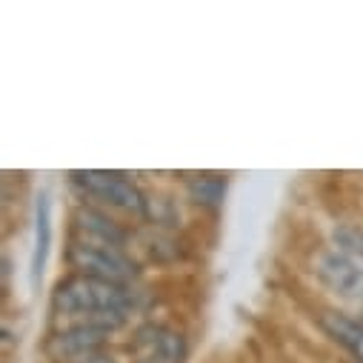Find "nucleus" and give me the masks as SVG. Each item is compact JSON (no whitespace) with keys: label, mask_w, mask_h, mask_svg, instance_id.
<instances>
[{"label":"nucleus","mask_w":363,"mask_h":363,"mask_svg":"<svg viewBox=\"0 0 363 363\" xmlns=\"http://www.w3.org/2000/svg\"><path fill=\"white\" fill-rule=\"evenodd\" d=\"M315 275L320 278V284L332 295H337V298H343L349 303L363 306V269L349 255H343L340 249H329V252L318 255Z\"/></svg>","instance_id":"obj_3"},{"label":"nucleus","mask_w":363,"mask_h":363,"mask_svg":"<svg viewBox=\"0 0 363 363\" xmlns=\"http://www.w3.org/2000/svg\"><path fill=\"white\" fill-rule=\"evenodd\" d=\"M332 240H335V246H337L343 255H354V257H360V260H363V229L349 226V223L335 226Z\"/></svg>","instance_id":"obj_10"},{"label":"nucleus","mask_w":363,"mask_h":363,"mask_svg":"<svg viewBox=\"0 0 363 363\" xmlns=\"http://www.w3.org/2000/svg\"><path fill=\"white\" fill-rule=\"evenodd\" d=\"M129 295L121 284L72 275L60 281L52 292V312L63 318H77L86 326H104L115 329L126 320Z\"/></svg>","instance_id":"obj_1"},{"label":"nucleus","mask_w":363,"mask_h":363,"mask_svg":"<svg viewBox=\"0 0 363 363\" xmlns=\"http://www.w3.org/2000/svg\"><path fill=\"white\" fill-rule=\"evenodd\" d=\"M320 326L332 340H337L343 349H349L360 363H363V320H354L340 312H323Z\"/></svg>","instance_id":"obj_7"},{"label":"nucleus","mask_w":363,"mask_h":363,"mask_svg":"<svg viewBox=\"0 0 363 363\" xmlns=\"http://www.w3.org/2000/svg\"><path fill=\"white\" fill-rule=\"evenodd\" d=\"M74 220H77V229H83L86 238H92L95 243L121 246V243L126 240V232H123L115 220H109L106 215H101V212H95V209H77Z\"/></svg>","instance_id":"obj_8"},{"label":"nucleus","mask_w":363,"mask_h":363,"mask_svg":"<svg viewBox=\"0 0 363 363\" xmlns=\"http://www.w3.org/2000/svg\"><path fill=\"white\" fill-rule=\"evenodd\" d=\"M49 249H52V203H49V195L40 192L35 203V252H32V284L35 286L43 278Z\"/></svg>","instance_id":"obj_6"},{"label":"nucleus","mask_w":363,"mask_h":363,"mask_svg":"<svg viewBox=\"0 0 363 363\" xmlns=\"http://www.w3.org/2000/svg\"><path fill=\"white\" fill-rule=\"evenodd\" d=\"M74 363H118L112 354H101V352H95V354H86V357H80V360H74Z\"/></svg>","instance_id":"obj_11"},{"label":"nucleus","mask_w":363,"mask_h":363,"mask_svg":"<svg viewBox=\"0 0 363 363\" xmlns=\"http://www.w3.org/2000/svg\"><path fill=\"white\" fill-rule=\"evenodd\" d=\"M189 186V195L203 203V206H218L223 201V192H226V180L218 177V174H198V177H189L186 180Z\"/></svg>","instance_id":"obj_9"},{"label":"nucleus","mask_w":363,"mask_h":363,"mask_svg":"<svg viewBox=\"0 0 363 363\" xmlns=\"http://www.w3.org/2000/svg\"><path fill=\"white\" fill-rule=\"evenodd\" d=\"M74 184H80L89 195L101 198L104 203L109 206H118V209H126V212H143V195L138 192V186L132 180H126L123 174L118 172H72Z\"/></svg>","instance_id":"obj_4"},{"label":"nucleus","mask_w":363,"mask_h":363,"mask_svg":"<svg viewBox=\"0 0 363 363\" xmlns=\"http://www.w3.org/2000/svg\"><path fill=\"white\" fill-rule=\"evenodd\" d=\"M66 260L72 269H77V275L121 284V286L138 275V263L129 255H123L118 246H109V243L77 240L69 246Z\"/></svg>","instance_id":"obj_2"},{"label":"nucleus","mask_w":363,"mask_h":363,"mask_svg":"<svg viewBox=\"0 0 363 363\" xmlns=\"http://www.w3.org/2000/svg\"><path fill=\"white\" fill-rule=\"evenodd\" d=\"M106 335H109V329H104V326L74 323V326H69V329H63V332H57V335L49 337L46 354L52 360H60V363L63 360L66 363H74V360H80L86 354H95L106 343Z\"/></svg>","instance_id":"obj_5"}]
</instances>
